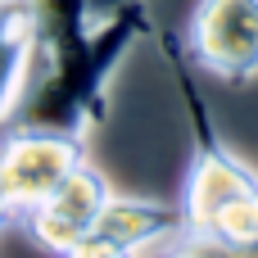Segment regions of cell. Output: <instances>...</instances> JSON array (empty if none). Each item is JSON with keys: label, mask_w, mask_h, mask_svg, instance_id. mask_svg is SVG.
Wrapping results in <instances>:
<instances>
[{"label": "cell", "mask_w": 258, "mask_h": 258, "mask_svg": "<svg viewBox=\"0 0 258 258\" xmlns=\"http://www.w3.org/2000/svg\"><path fill=\"white\" fill-rule=\"evenodd\" d=\"M32 54L9 113V127H41L82 136L109 113V82L136 41L154 32L150 5H132L91 23L86 0H27Z\"/></svg>", "instance_id": "cell-1"}, {"label": "cell", "mask_w": 258, "mask_h": 258, "mask_svg": "<svg viewBox=\"0 0 258 258\" xmlns=\"http://www.w3.org/2000/svg\"><path fill=\"white\" fill-rule=\"evenodd\" d=\"M181 50L190 68L227 86L258 77V0H195Z\"/></svg>", "instance_id": "cell-2"}, {"label": "cell", "mask_w": 258, "mask_h": 258, "mask_svg": "<svg viewBox=\"0 0 258 258\" xmlns=\"http://www.w3.org/2000/svg\"><path fill=\"white\" fill-rule=\"evenodd\" d=\"M77 163H86V141L68 132L9 127V136L0 141V186L18 209L45 200Z\"/></svg>", "instance_id": "cell-3"}, {"label": "cell", "mask_w": 258, "mask_h": 258, "mask_svg": "<svg viewBox=\"0 0 258 258\" xmlns=\"http://www.w3.org/2000/svg\"><path fill=\"white\" fill-rule=\"evenodd\" d=\"M109 181L104 172H95L91 163H77L45 200L27 204V236L45 249V254H68L86 231H95L100 209L109 204Z\"/></svg>", "instance_id": "cell-4"}, {"label": "cell", "mask_w": 258, "mask_h": 258, "mask_svg": "<svg viewBox=\"0 0 258 258\" xmlns=\"http://www.w3.org/2000/svg\"><path fill=\"white\" fill-rule=\"evenodd\" d=\"M95 231L141 254L145 245L177 240V236L186 231V213H181V204H168V200L109 195V204H104V209H100V218H95Z\"/></svg>", "instance_id": "cell-5"}, {"label": "cell", "mask_w": 258, "mask_h": 258, "mask_svg": "<svg viewBox=\"0 0 258 258\" xmlns=\"http://www.w3.org/2000/svg\"><path fill=\"white\" fill-rule=\"evenodd\" d=\"M32 54V14L27 0H0V127L14 113L23 73Z\"/></svg>", "instance_id": "cell-6"}, {"label": "cell", "mask_w": 258, "mask_h": 258, "mask_svg": "<svg viewBox=\"0 0 258 258\" xmlns=\"http://www.w3.org/2000/svg\"><path fill=\"white\" fill-rule=\"evenodd\" d=\"M195 258H258V236L254 240H209V236H177Z\"/></svg>", "instance_id": "cell-7"}, {"label": "cell", "mask_w": 258, "mask_h": 258, "mask_svg": "<svg viewBox=\"0 0 258 258\" xmlns=\"http://www.w3.org/2000/svg\"><path fill=\"white\" fill-rule=\"evenodd\" d=\"M63 258H141V254L127 249V245H118V240H109V236H100V231H86Z\"/></svg>", "instance_id": "cell-8"}, {"label": "cell", "mask_w": 258, "mask_h": 258, "mask_svg": "<svg viewBox=\"0 0 258 258\" xmlns=\"http://www.w3.org/2000/svg\"><path fill=\"white\" fill-rule=\"evenodd\" d=\"M132 5H141V0H86V14H91V23H104V18L132 9Z\"/></svg>", "instance_id": "cell-9"}, {"label": "cell", "mask_w": 258, "mask_h": 258, "mask_svg": "<svg viewBox=\"0 0 258 258\" xmlns=\"http://www.w3.org/2000/svg\"><path fill=\"white\" fill-rule=\"evenodd\" d=\"M159 258H195V254H190L186 245H177V240H172V249H168V254H159Z\"/></svg>", "instance_id": "cell-10"}, {"label": "cell", "mask_w": 258, "mask_h": 258, "mask_svg": "<svg viewBox=\"0 0 258 258\" xmlns=\"http://www.w3.org/2000/svg\"><path fill=\"white\" fill-rule=\"evenodd\" d=\"M9 209H14V204H9V195H5V186H0V218H5Z\"/></svg>", "instance_id": "cell-11"}]
</instances>
